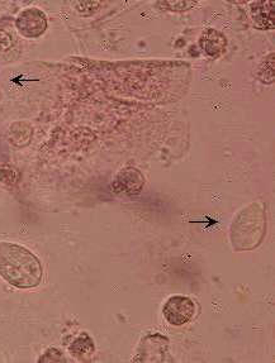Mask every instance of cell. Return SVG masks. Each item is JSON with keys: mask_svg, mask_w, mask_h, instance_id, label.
I'll return each mask as SVG.
<instances>
[{"mask_svg": "<svg viewBox=\"0 0 275 363\" xmlns=\"http://www.w3.org/2000/svg\"><path fill=\"white\" fill-rule=\"evenodd\" d=\"M0 276L17 289H33L42 281L41 261L28 248L0 242Z\"/></svg>", "mask_w": 275, "mask_h": 363, "instance_id": "1", "label": "cell"}, {"mask_svg": "<svg viewBox=\"0 0 275 363\" xmlns=\"http://www.w3.org/2000/svg\"><path fill=\"white\" fill-rule=\"evenodd\" d=\"M267 230L263 203H251L238 213L231 226L232 247L236 251H250L260 246Z\"/></svg>", "mask_w": 275, "mask_h": 363, "instance_id": "2", "label": "cell"}, {"mask_svg": "<svg viewBox=\"0 0 275 363\" xmlns=\"http://www.w3.org/2000/svg\"><path fill=\"white\" fill-rule=\"evenodd\" d=\"M163 314L170 326H182L193 319L195 304L187 296H171L164 305Z\"/></svg>", "mask_w": 275, "mask_h": 363, "instance_id": "3", "label": "cell"}, {"mask_svg": "<svg viewBox=\"0 0 275 363\" xmlns=\"http://www.w3.org/2000/svg\"><path fill=\"white\" fill-rule=\"evenodd\" d=\"M16 25L19 33L27 38H37L47 30V18L41 9L28 8L19 13Z\"/></svg>", "mask_w": 275, "mask_h": 363, "instance_id": "4", "label": "cell"}, {"mask_svg": "<svg viewBox=\"0 0 275 363\" xmlns=\"http://www.w3.org/2000/svg\"><path fill=\"white\" fill-rule=\"evenodd\" d=\"M200 46L207 55L217 59L225 52L227 39L224 33L213 28H208L200 35Z\"/></svg>", "mask_w": 275, "mask_h": 363, "instance_id": "5", "label": "cell"}, {"mask_svg": "<svg viewBox=\"0 0 275 363\" xmlns=\"http://www.w3.org/2000/svg\"><path fill=\"white\" fill-rule=\"evenodd\" d=\"M251 13L257 27L264 30L274 28V3L273 1H259L251 4Z\"/></svg>", "mask_w": 275, "mask_h": 363, "instance_id": "6", "label": "cell"}, {"mask_svg": "<svg viewBox=\"0 0 275 363\" xmlns=\"http://www.w3.org/2000/svg\"><path fill=\"white\" fill-rule=\"evenodd\" d=\"M116 185H118L121 190H125L127 194H138V191L144 187V178L138 170L128 167L121 171Z\"/></svg>", "mask_w": 275, "mask_h": 363, "instance_id": "7", "label": "cell"}, {"mask_svg": "<svg viewBox=\"0 0 275 363\" xmlns=\"http://www.w3.org/2000/svg\"><path fill=\"white\" fill-rule=\"evenodd\" d=\"M9 137L14 146L23 147L30 143L32 137V127L25 122H18L13 124L9 130Z\"/></svg>", "mask_w": 275, "mask_h": 363, "instance_id": "8", "label": "cell"}, {"mask_svg": "<svg viewBox=\"0 0 275 363\" xmlns=\"http://www.w3.org/2000/svg\"><path fill=\"white\" fill-rule=\"evenodd\" d=\"M259 70L262 71V73H257L259 79L263 81V82H267V84H271L273 80H274V55L273 54H270L264 60Z\"/></svg>", "mask_w": 275, "mask_h": 363, "instance_id": "9", "label": "cell"}, {"mask_svg": "<svg viewBox=\"0 0 275 363\" xmlns=\"http://www.w3.org/2000/svg\"><path fill=\"white\" fill-rule=\"evenodd\" d=\"M194 4L195 3H192V1H173V3L166 1V3H160V6L165 8V9H168L170 12H185L189 8L194 6Z\"/></svg>", "mask_w": 275, "mask_h": 363, "instance_id": "10", "label": "cell"}]
</instances>
